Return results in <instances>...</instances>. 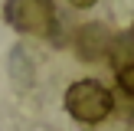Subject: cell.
<instances>
[{
	"label": "cell",
	"mask_w": 134,
	"mask_h": 131,
	"mask_svg": "<svg viewBox=\"0 0 134 131\" xmlns=\"http://www.w3.org/2000/svg\"><path fill=\"white\" fill-rule=\"evenodd\" d=\"M118 89H121L128 98H134V62H128V66L118 69Z\"/></svg>",
	"instance_id": "277c9868"
},
{
	"label": "cell",
	"mask_w": 134,
	"mask_h": 131,
	"mask_svg": "<svg viewBox=\"0 0 134 131\" xmlns=\"http://www.w3.org/2000/svg\"><path fill=\"white\" fill-rule=\"evenodd\" d=\"M111 39H115V36H111L102 23L82 26V30H79V36H75L79 56H82V59H105V56H108V49H111Z\"/></svg>",
	"instance_id": "3957f363"
},
{
	"label": "cell",
	"mask_w": 134,
	"mask_h": 131,
	"mask_svg": "<svg viewBox=\"0 0 134 131\" xmlns=\"http://www.w3.org/2000/svg\"><path fill=\"white\" fill-rule=\"evenodd\" d=\"M72 7H79V10H85V7H92V3H98V0H69Z\"/></svg>",
	"instance_id": "5b68a950"
},
{
	"label": "cell",
	"mask_w": 134,
	"mask_h": 131,
	"mask_svg": "<svg viewBox=\"0 0 134 131\" xmlns=\"http://www.w3.org/2000/svg\"><path fill=\"white\" fill-rule=\"evenodd\" d=\"M111 108H115L111 92L102 82H95V79H82V82H72L65 89V111L75 121L98 124V121H105L111 115Z\"/></svg>",
	"instance_id": "6da1fadb"
},
{
	"label": "cell",
	"mask_w": 134,
	"mask_h": 131,
	"mask_svg": "<svg viewBox=\"0 0 134 131\" xmlns=\"http://www.w3.org/2000/svg\"><path fill=\"white\" fill-rule=\"evenodd\" d=\"M131 36H134V26H131Z\"/></svg>",
	"instance_id": "8992f818"
},
{
	"label": "cell",
	"mask_w": 134,
	"mask_h": 131,
	"mask_svg": "<svg viewBox=\"0 0 134 131\" xmlns=\"http://www.w3.org/2000/svg\"><path fill=\"white\" fill-rule=\"evenodd\" d=\"M3 17L13 30L30 36H49L56 30V7L52 0H7Z\"/></svg>",
	"instance_id": "7a4b0ae2"
}]
</instances>
